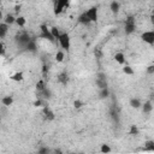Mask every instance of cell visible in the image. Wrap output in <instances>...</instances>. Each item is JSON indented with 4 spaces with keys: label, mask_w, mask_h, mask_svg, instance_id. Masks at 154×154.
Instances as JSON below:
<instances>
[{
    "label": "cell",
    "mask_w": 154,
    "mask_h": 154,
    "mask_svg": "<svg viewBox=\"0 0 154 154\" xmlns=\"http://www.w3.org/2000/svg\"><path fill=\"white\" fill-rule=\"evenodd\" d=\"M50 151H48L47 148H41V149H39V153L40 154H44V153H48Z\"/></svg>",
    "instance_id": "cell-36"
},
{
    "label": "cell",
    "mask_w": 154,
    "mask_h": 154,
    "mask_svg": "<svg viewBox=\"0 0 154 154\" xmlns=\"http://www.w3.org/2000/svg\"><path fill=\"white\" fill-rule=\"evenodd\" d=\"M45 88H46V86H45V81H44V79H40L39 82L36 83V90H37V92H41V90H44Z\"/></svg>",
    "instance_id": "cell-23"
},
{
    "label": "cell",
    "mask_w": 154,
    "mask_h": 154,
    "mask_svg": "<svg viewBox=\"0 0 154 154\" xmlns=\"http://www.w3.org/2000/svg\"><path fill=\"white\" fill-rule=\"evenodd\" d=\"M100 151H101V153H110L111 152V148H110V146H107V144H102Z\"/></svg>",
    "instance_id": "cell-28"
},
{
    "label": "cell",
    "mask_w": 154,
    "mask_h": 154,
    "mask_svg": "<svg viewBox=\"0 0 154 154\" xmlns=\"http://www.w3.org/2000/svg\"><path fill=\"white\" fill-rule=\"evenodd\" d=\"M119 7H120V5H119V3H117V1H112L111 5H110V9H111V11H112L113 13H118Z\"/></svg>",
    "instance_id": "cell-17"
},
{
    "label": "cell",
    "mask_w": 154,
    "mask_h": 154,
    "mask_svg": "<svg viewBox=\"0 0 154 154\" xmlns=\"http://www.w3.org/2000/svg\"><path fill=\"white\" fill-rule=\"evenodd\" d=\"M39 94H40V98H44V99H50L51 98V90L48 88H45L44 90H41V92H39Z\"/></svg>",
    "instance_id": "cell-13"
},
{
    "label": "cell",
    "mask_w": 154,
    "mask_h": 154,
    "mask_svg": "<svg viewBox=\"0 0 154 154\" xmlns=\"http://www.w3.org/2000/svg\"><path fill=\"white\" fill-rule=\"evenodd\" d=\"M26 18L24 17H22V16H19V17H17L16 18V22L15 23H17V26H19V27H24L26 26Z\"/></svg>",
    "instance_id": "cell-24"
},
{
    "label": "cell",
    "mask_w": 154,
    "mask_h": 154,
    "mask_svg": "<svg viewBox=\"0 0 154 154\" xmlns=\"http://www.w3.org/2000/svg\"><path fill=\"white\" fill-rule=\"evenodd\" d=\"M58 82L61 83V84H64V86L68 84V82H69V76H68L66 72H61V74L58 76Z\"/></svg>",
    "instance_id": "cell-10"
},
{
    "label": "cell",
    "mask_w": 154,
    "mask_h": 154,
    "mask_svg": "<svg viewBox=\"0 0 154 154\" xmlns=\"http://www.w3.org/2000/svg\"><path fill=\"white\" fill-rule=\"evenodd\" d=\"M26 48H27V50L28 51H30V52H33V53H35L36 52V42L34 41V40H30V41H29V44L26 46Z\"/></svg>",
    "instance_id": "cell-14"
},
{
    "label": "cell",
    "mask_w": 154,
    "mask_h": 154,
    "mask_svg": "<svg viewBox=\"0 0 154 154\" xmlns=\"http://www.w3.org/2000/svg\"><path fill=\"white\" fill-rule=\"evenodd\" d=\"M34 106H35V107H41V106H45L44 102H42V100H41V98H39L36 101H34Z\"/></svg>",
    "instance_id": "cell-31"
},
{
    "label": "cell",
    "mask_w": 154,
    "mask_h": 154,
    "mask_svg": "<svg viewBox=\"0 0 154 154\" xmlns=\"http://www.w3.org/2000/svg\"><path fill=\"white\" fill-rule=\"evenodd\" d=\"M30 40L31 39H30V36L27 33H22V34L17 35V37H16V42H17V45L19 47H24V48H26V46L29 44Z\"/></svg>",
    "instance_id": "cell-3"
},
{
    "label": "cell",
    "mask_w": 154,
    "mask_h": 154,
    "mask_svg": "<svg viewBox=\"0 0 154 154\" xmlns=\"http://www.w3.org/2000/svg\"><path fill=\"white\" fill-rule=\"evenodd\" d=\"M135 30V19L133 16H130V17H128V19L125 21V34H131L134 33Z\"/></svg>",
    "instance_id": "cell-5"
},
{
    "label": "cell",
    "mask_w": 154,
    "mask_h": 154,
    "mask_svg": "<svg viewBox=\"0 0 154 154\" xmlns=\"http://www.w3.org/2000/svg\"><path fill=\"white\" fill-rule=\"evenodd\" d=\"M142 41H144L148 45H153L154 44V31L149 30V31H144V33L141 35Z\"/></svg>",
    "instance_id": "cell-6"
},
{
    "label": "cell",
    "mask_w": 154,
    "mask_h": 154,
    "mask_svg": "<svg viewBox=\"0 0 154 154\" xmlns=\"http://www.w3.org/2000/svg\"><path fill=\"white\" fill-rule=\"evenodd\" d=\"M15 11H16V12H19V11H21V5H16V6H15Z\"/></svg>",
    "instance_id": "cell-39"
},
{
    "label": "cell",
    "mask_w": 154,
    "mask_h": 154,
    "mask_svg": "<svg viewBox=\"0 0 154 154\" xmlns=\"http://www.w3.org/2000/svg\"><path fill=\"white\" fill-rule=\"evenodd\" d=\"M153 110V106H152V102L151 101H147V102H144V105L142 106V111L143 113H151Z\"/></svg>",
    "instance_id": "cell-16"
},
{
    "label": "cell",
    "mask_w": 154,
    "mask_h": 154,
    "mask_svg": "<svg viewBox=\"0 0 154 154\" xmlns=\"http://www.w3.org/2000/svg\"><path fill=\"white\" fill-rule=\"evenodd\" d=\"M77 21H78V23H81V24H86V26H87V24L90 23V19L88 18V16H87V13H86V12L81 15L79 17H78V19H77Z\"/></svg>",
    "instance_id": "cell-12"
},
{
    "label": "cell",
    "mask_w": 154,
    "mask_h": 154,
    "mask_svg": "<svg viewBox=\"0 0 154 154\" xmlns=\"http://www.w3.org/2000/svg\"><path fill=\"white\" fill-rule=\"evenodd\" d=\"M86 13L88 16V18L90 19V22H96V21H98V9H96L95 6L90 7V9H89Z\"/></svg>",
    "instance_id": "cell-7"
},
{
    "label": "cell",
    "mask_w": 154,
    "mask_h": 154,
    "mask_svg": "<svg viewBox=\"0 0 154 154\" xmlns=\"http://www.w3.org/2000/svg\"><path fill=\"white\" fill-rule=\"evenodd\" d=\"M83 106V102L81 101V100H75V102H74V107L76 108V110H78V108H81Z\"/></svg>",
    "instance_id": "cell-29"
},
{
    "label": "cell",
    "mask_w": 154,
    "mask_h": 154,
    "mask_svg": "<svg viewBox=\"0 0 154 154\" xmlns=\"http://www.w3.org/2000/svg\"><path fill=\"white\" fill-rule=\"evenodd\" d=\"M5 53H6V51H5V47H4V45L0 42V55L1 57H4L5 55Z\"/></svg>",
    "instance_id": "cell-33"
},
{
    "label": "cell",
    "mask_w": 154,
    "mask_h": 154,
    "mask_svg": "<svg viewBox=\"0 0 154 154\" xmlns=\"http://www.w3.org/2000/svg\"><path fill=\"white\" fill-rule=\"evenodd\" d=\"M51 33H52V35H53V37L55 39V40H58L59 39V36H60V33H59V29L57 28V27H52L51 29Z\"/></svg>",
    "instance_id": "cell-20"
},
{
    "label": "cell",
    "mask_w": 154,
    "mask_h": 154,
    "mask_svg": "<svg viewBox=\"0 0 154 154\" xmlns=\"http://www.w3.org/2000/svg\"><path fill=\"white\" fill-rule=\"evenodd\" d=\"M6 36V33H5V31H3L1 29H0V39H4Z\"/></svg>",
    "instance_id": "cell-37"
},
{
    "label": "cell",
    "mask_w": 154,
    "mask_h": 154,
    "mask_svg": "<svg viewBox=\"0 0 154 154\" xmlns=\"http://www.w3.org/2000/svg\"><path fill=\"white\" fill-rule=\"evenodd\" d=\"M1 104L4 105V106H11V105L13 104V98L10 95H7V96H4V98L1 99Z\"/></svg>",
    "instance_id": "cell-11"
},
{
    "label": "cell",
    "mask_w": 154,
    "mask_h": 154,
    "mask_svg": "<svg viewBox=\"0 0 154 154\" xmlns=\"http://www.w3.org/2000/svg\"><path fill=\"white\" fill-rule=\"evenodd\" d=\"M53 1H55V0H53Z\"/></svg>",
    "instance_id": "cell-41"
},
{
    "label": "cell",
    "mask_w": 154,
    "mask_h": 154,
    "mask_svg": "<svg viewBox=\"0 0 154 154\" xmlns=\"http://www.w3.org/2000/svg\"><path fill=\"white\" fill-rule=\"evenodd\" d=\"M144 144H146V147H147V149H151V151L154 149V141H147Z\"/></svg>",
    "instance_id": "cell-30"
},
{
    "label": "cell",
    "mask_w": 154,
    "mask_h": 154,
    "mask_svg": "<svg viewBox=\"0 0 154 154\" xmlns=\"http://www.w3.org/2000/svg\"><path fill=\"white\" fill-rule=\"evenodd\" d=\"M115 60L118 64H120V65H124V64H125V55L122 52H118V53L115 54Z\"/></svg>",
    "instance_id": "cell-9"
},
{
    "label": "cell",
    "mask_w": 154,
    "mask_h": 154,
    "mask_svg": "<svg viewBox=\"0 0 154 154\" xmlns=\"http://www.w3.org/2000/svg\"><path fill=\"white\" fill-rule=\"evenodd\" d=\"M10 78L12 81H15V82H21V81H23V72H16V74H13L12 76H10Z\"/></svg>",
    "instance_id": "cell-15"
},
{
    "label": "cell",
    "mask_w": 154,
    "mask_h": 154,
    "mask_svg": "<svg viewBox=\"0 0 154 154\" xmlns=\"http://www.w3.org/2000/svg\"><path fill=\"white\" fill-rule=\"evenodd\" d=\"M98 78H100V79H106V76H105V74H102V72H100V74H98Z\"/></svg>",
    "instance_id": "cell-35"
},
{
    "label": "cell",
    "mask_w": 154,
    "mask_h": 154,
    "mask_svg": "<svg viewBox=\"0 0 154 154\" xmlns=\"http://www.w3.org/2000/svg\"><path fill=\"white\" fill-rule=\"evenodd\" d=\"M130 106L133 107V108H140L141 107V101L139 100V99H131L130 100Z\"/></svg>",
    "instance_id": "cell-18"
},
{
    "label": "cell",
    "mask_w": 154,
    "mask_h": 154,
    "mask_svg": "<svg viewBox=\"0 0 154 154\" xmlns=\"http://www.w3.org/2000/svg\"><path fill=\"white\" fill-rule=\"evenodd\" d=\"M44 115H45L46 119H48V120H53L54 119V113H53V111L48 108V106H46V105L44 106Z\"/></svg>",
    "instance_id": "cell-8"
},
{
    "label": "cell",
    "mask_w": 154,
    "mask_h": 154,
    "mask_svg": "<svg viewBox=\"0 0 154 154\" xmlns=\"http://www.w3.org/2000/svg\"><path fill=\"white\" fill-rule=\"evenodd\" d=\"M0 29H1L3 31H5V33L7 34V30H9V26H7L6 23H0Z\"/></svg>",
    "instance_id": "cell-32"
},
{
    "label": "cell",
    "mask_w": 154,
    "mask_h": 154,
    "mask_svg": "<svg viewBox=\"0 0 154 154\" xmlns=\"http://www.w3.org/2000/svg\"><path fill=\"white\" fill-rule=\"evenodd\" d=\"M95 57H96V58H100V57H101V52H100L99 50L95 51Z\"/></svg>",
    "instance_id": "cell-38"
},
{
    "label": "cell",
    "mask_w": 154,
    "mask_h": 154,
    "mask_svg": "<svg viewBox=\"0 0 154 154\" xmlns=\"http://www.w3.org/2000/svg\"><path fill=\"white\" fill-rule=\"evenodd\" d=\"M147 71H148L149 75H153L154 74V65H149L148 69H147Z\"/></svg>",
    "instance_id": "cell-34"
},
{
    "label": "cell",
    "mask_w": 154,
    "mask_h": 154,
    "mask_svg": "<svg viewBox=\"0 0 154 154\" xmlns=\"http://www.w3.org/2000/svg\"><path fill=\"white\" fill-rule=\"evenodd\" d=\"M58 41H59V44H60L63 50H65V51L70 50V36H69V34H66V33L60 34Z\"/></svg>",
    "instance_id": "cell-2"
},
{
    "label": "cell",
    "mask_w": 154,
    "mask_h": 154,
    "mask_svg": "<svg viewBox=\"0 0 154 154\" xmlns=\"http://www.w3.org/2000/svg\"><path fill=\"white\" fill-rule=\"evenodd\" d=\"M123 72L125 75H134V70H133V68L131 66H129V65H125L124 68H123Z\"/></svg>",
    "instance_id": "cell-25"
},
{
    "label": "cell",
    "mask_w": 154,
    "mask_h": 154,
    "mask_svg": "<svg viewBox=\"0 0 154 154\" xmlns=\"http://www.w3.org/2000/svg\"><path fill=\"white\" fill-rule=\"evenodd\" d=\"M55 60L58 61V63H61V61L64 60V53H63L61 51H58V52H57V54H55Z\"/></svg>",
    "instance_id": "cell-26"
},
{
    "label": "cell",
    "mask_w": 154,
    "mask_h": 154,
    "mask_svg": "<svg viewBox=\"0 0 154 154\" xmlns=\"http://www.w3.org/2000/svg\"><path fill=\"white\" fill-rule=\"evenodd\" d=\"M69 6V0H55L54 1V15H59L63 12L64 7Z\"/></svg>",
    "instance_id": "cell-4"
},
{
    "label": "cell",
    "mask_w": 154,
    "mask_h": 154,
    "mask_svg": "<svg viewBox=\"0 0 154 154\" xmlns=\"http://www.w3.org/2000/svg\"><path fill=\"white\" fill-rule=\"evenodd\" d=\"M129 134H130V135H139V129H137V126L136 125H131Z\"/></svg>",
    "instance_id": "cell-27"
},
{
    "label": "cell",
    "mask_w": 154,
    "mask_h": 154,
    "mask_svg": "<svg viewBox=\"0 0 154 154\" xmlns=\"http://www.w3.org/2000/svg\"><path fill=\"white\" fill-rule=\"evenodd\" d=\"M16 22V18L13 17L12 15H6V17H5V23L7 24V26H10V24H13Z\"/></svg>",
    "instance_id": "cell-21"
},
{
    "label": "cell",
    "mask_w": 154,
    "mask_h": 154,
    "mask_svg": "<svg viewBox=\"0 0 154 154\" xmlns=\"http://www.w3.org/2000/svg\"><path fill=\"white\" fill-rule=\"evenodd\" d=\"M96 86H98L100 89H102V88H106V87H107V81H106V79H100V78H96Z\"/></svg>",
    "instance_id": "cell-19"
},
{
    "label": "cell",
    "mask_w": 154,
    "mask_h": 154,
    "mask_svg": "<svg viewBox=\"0 0 154 154\" xmlns=\"http://www.w3.org/2000/svg\"><path fill=\"white\" fill-rule=\"evenodd\" d=\"M40 30H41V34H40V37L41 39H45V40H48L50 42H54L55 39L53 37L51 30L48 29V27L46 26V24H42L41 27H40Z\"/></svg>",
    "instance_id": "cell-1"
},
{
    "label": "cell",
    "mask_w": 154,
    "mask_h": 154,
    "mask_svg": "<svg viewBox=\"0 0 154 154\" xmlns=\"http://www.w3.org/2000/svg\"><path fill=\"white\" fill-rule=\"evenodd\" d=\"M42 71H44V75L46 76V75H47V66H46V65H44V69H42Z\"/></svg>",
    "instance_id": "cell-40"
},
{
    "label": "cell",
    "mask_w": 154,
    "mask_h": 154,
    "mask_svg": "<svg viewBox=\"0 0 154 154\" xmlns=\"http://www.w3.org/2000/svg\"><path fill=\"white\" fill-rule=\"evenodd\" d=\"M108 95H110V90L107 89V87L106 88H102L101 92H100V98L101 99H106V98H108Z\"/></svg>",
    "instance_id": "cell-22"
}]
</instances>
